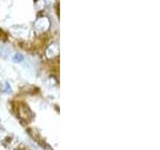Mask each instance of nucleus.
<instances>
[{
  "instance_id": "20e7f679",
  "label": "nucleus",
  "mask_w": 160,
  "mask_h": 150,
  "mask_svg": "<svg viewBox=\"0 0 160 150\" xmlns=\"http://www.w3.org/2000/svg\"><path fill=\"white\" fill-rule=\"evenodd\" d=\"M13 61L14 62H17V63H19V62H22L23 61V60H24V57L22 56V55L21 54H15L14 55V56H13Z\"/></svg>"
},
{
  "instance_id": "7ed1b4c3",
  "label": "nucleus",
  "mask_w": 160,
  "mask_h": 150,
  "mask_svg": "<svg viewBox=\"0 0 160 150\" xmlns=\"http://www.w3.org/2000/svg\"><path fill=\"white\" fill-rule=\"evenodd\" d=\"M0 90H1L2 92H5V93H10L12 92V88H11V85L8 81H2L0 83Z\"/></svg>"
},
{
  "instance_id": "39448f33",
  "label": "nucleus",
  "mask_w": 160,
  "mask_h": 150,
  "mask_svg": "<svg viewBox=\"0 0 160 150\" xmlns=\"http://www.w3.org/2000/svg\"><path fill=\"white\" fill-rule=\"evenodd\" d=\"M5 136H6V132L2 128H0V140H2Z\"/></svg>"
},
{
  "instance_id": "f03ea898",
  "label": "nucleus",
  "mask_w": 160,
  "mask_h": 150,
  "mask_svg": "<svg viewBox=\"0 0 160 150\" xmlns=\"http://www.w3.org/2000/svg\"><path fill=\"white\" fill-rule=\"evenodd\" d=\"M59 52V49H58V46H57V44H51V45H49L48 48L46 49V52H45V54H46V57L48 58H52L54 56H56V55L58 54Z\"/></svg>"
},
{
  "instance_id": "f257e3e1",
  "label": "nucleus",
  "mask_w": 160,
  "mask_h": 150,
  "mask_svg": "<svg viewBox=\"0 0 160 150\" xmlns=\"http://www.w3.org/2000/svg\"><path fill=\"white\" fill-rule=\"evenodd\" d=\"M49 25H50L49 19L47 17H41L35 22V28H36L37 31L43 32V31H46L49 28Z\"/></svg>"
}]
</instances>
